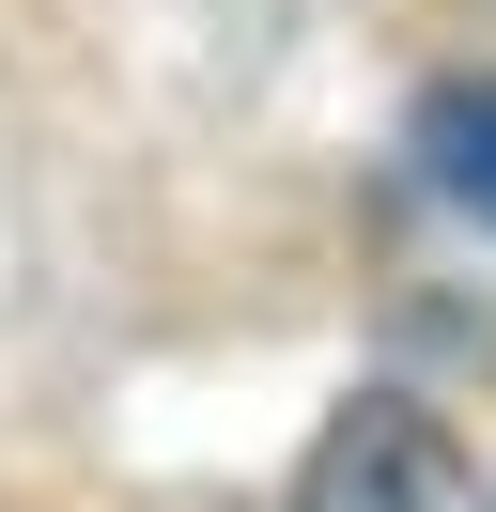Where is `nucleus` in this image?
I'll use <instances>...</instances> for the list:
<instances>
[{
    "label": "nucleus",
    "mask_w": 496,
    "mask_h": 512,
    "mask_svg": "<svg viewBox=\"0 0 496 512\" xmlns=\"http://www.w3.org/2000/svg\"><path fill=\"white\" fill-rule=\"evenodd\" d=\"M419 171L465 202V218L496 233V78H450V94H419Z\"/></svg>",
    "instance_id": "2"
},
{
    "label": "nucleus",
    "mask_w": 496,
    "mask_h": 512,
    "mask_svg": "<svg viewBox=\"0 0 496 512\" xmlns=\"http://www.w3.org/2000/svg\"><path fill=\"white\" fill-rule=\"evenodd\" d=\"M295 512H496V481L465 466L450 435H434L419 404H388V388H357V404L310 435L295 466Z\"/></svg>",
    "instance_id": "1"
}]
</instances>
